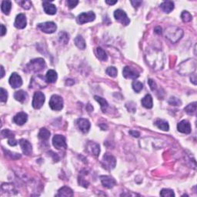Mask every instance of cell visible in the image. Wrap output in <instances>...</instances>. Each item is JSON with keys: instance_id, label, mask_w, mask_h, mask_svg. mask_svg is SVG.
Segmentation results:
<instances>
[{"instance_id": "cell-19", "label": "cell", "mask_w": 197, "mask_h": 197, "mask_svg": "<svg viewBox=\"0 0 197 197\" xmlns=\"http://www.w3.org/2000/svg\"><path fill=\"white\" fill-rule=\"evenodd\" d=\"M27 120H28V115L23 112L17 113L13 118V122L19 125H23L26 123Z\"/></svg>"}, {"instance_id": "cell-28", "label": "cell", "mask_w": 197, "mask_h": 197, "mask_svg": "<svg viewBox=\"0 0 197 197\" xmlns=\"http://www.w3.org/2000/svg\"><path fill=\"white\" fill-rule=\"evenodd\" d=\"M74 41H75V44H76V45L79 49H86V42H85L84 39H83L81 35H78V36H76Z\"/></svg>"}, {"instance_id": "cell-18", "label": "cell", "mask_w": 197, "mask_h": 197, "mask_svg": "<svg viewBox=\"0 0 197 197\" xmlns=\"http://www.w3.org/2000/svg\"><path fill=\"white\" fill-rule=\"evenodd\" d=\"M27 21H26V17H25V14L23 13H20L18 16H16V20H15L14 25L15 27L17 29H23L26 26Z\"/></svg>"}, {"instance_id": "cell-23", "label": "cell", "mask_w": 197, "mask_h": 197, "mask_svg": "<svg viewBox=\"0 0 197 197\" xmlns=\"http://www.w3.org/2000/svg\"><path fill=\"white\" fill-rule=\"evenodd\" d=\"M58 78L57 73L53 69H49L47 72L46 76H45V81L47 83H53L56 81Z\"/></svg>"}, {"instance_id": "cell-43", "label": "cell", "mask_w": 197, "mask_h": 197, "mask_svg": "<svg viewBox=\"0 0 197 197\" xmlns=\"http://www.w3.org/2000/svg\"><path fill=\"white\" fill-rule=\"evenodd\" d=\"M148 83H149V86H150V89L152 91H155L157 89V86H156V83L154 82V80L149 79L148 80Z\"/></svg>"}, {"instance_id": "cell-47", "label": "cell", "mask_w": 197, "mask_h": 197, "mask_svg": "<svg viewBox=\"0 0 197 197\" xmlns=\"http://www.w3.org/2000/svg\"><path fill=\"white\" fill-rule=\"evenodd\" d=\"M66 84L68 85V86H72V85L74 84V81L72 80V79H67V80H66Z\"/></svg>"}, {"instance_id": "cell-45", "label": "cell", "mask_w": 197, "mask_h": 197, "mask_svg": "<svg viewBox=\"0 0 197 197\" xmlns=\"http://www.w3.org/2000/svg\"><path fill=\"white\" fill-rule=\"evenodd\" d=\"M130 134H131V135L133 137H136V138H138V137L140 136V132H137V131H133V130H131V131H130Z\"/></svg>"}, {"instance_id": "cell-11", "label": "cell", "mask_w": 197, "mask_h": 197, "mask_svg": "<svg viewBox=\"0 0 197 197\" xmlns=\"http://www.w3.org/2000/svg\"><path fill=\"white\" fill-rule=\"evenodd\" d=\"M10 86L14 89H17V88L20 87L23 85V80H22L21 76L16 72H13V74L10 76L9 80H8Z\"/></svg>"}, {"instance_id": "cell-40", "label": "cell", "mask_w": 197, "mask_h": 197, "mask_svg": "<svg viewBox=\"0 0 197 197\" xmlns=\"http://www.w3.org/2000/svg\"><path fill=\"white\" fill-rule=\"evenodd\" d=\"M0 98H1L2 103H6V102L7 101L8 98L7 91H6V89H3V88H1V89H0Z\"/></svg>"}, {"instance_id": "cell-50", "label": "cell", "mask_w": 197, "mask_h": 197, "mask_svg": "<svg viewBox=\"0 0 197 197\" xmlns=\"http://www.w3.org/2000/svg\"><path fill=\"white\" fill-rule=\"evenodd\" d=\"M4 75H5L4 68H3V66H1V76H0V77H1V79H2V78H3V76H4Z\"/></svg>"}, {"instance_id": "cell-22", "label": "cell", "mask_w": 197, "mask_h": 197, "mask_svg": "<svg viewBox=\"0 0 197 197\" xmlns=\"http://www.w3.org/2000/svg\"><path fill=\"white\" fill-rule=\"evenodd\" d=\"M14 98H16V100H17V101L23 103H25L27 100V98H28V94H27L26 92L23 90H19L15 93Z\"/></svg>"}, {"instance_id": "cell-20", "label": "cell", "mask_w": 197, "mask_h": 197, "mask_svg": "<svg viewBox=\"0 0 197 197\" xmlns=\"http://www.w3.org/2000/svg\"><path fill=\"white\" fill-rule=\"evenodd\" d=\"M42 6H43L44 11L46 14L48 15H55L57 12V8L56 7V6H54L53 4L50 3L49 2H43L42 3Z\"/></svg>"}, {"instance_id": "cell-35", "label": "cell", "mask_w": 197, "mask_h": 197, "mask_svg": "<svg viewBox=\"0 0 197 197\" xmlns=\"http://www.w3.org/2000/svg\"><path fill=\"white\" fill-rule=\"evenodd\" d=\"M59 39L60 42H62V43L66 44L68 42H69V35L67 33H65V32H61L59 34Z\"/></svg>"}, {"instance_id": "cell-14", "label": "cell", "mask_w": 197, "mask_h": 197, "mask_svg": "<svg viewBox=\"0 0 197 197\" xmlns=\"http://www.w3.org/2000/svg\"><path fill=\"white\" fill-rule=\"evenodd\" d=\"M100 180H101L103 186L108 188V189H111L116 185V181L110 176H101Z\"/></svg>"}, {"instance_id": "cell-10", "label": "cell", "mask_w": 197, "mask_h": 197, "mask_svg": "<svg viewBox=\"0 0 197 197\" xmlns=\"http://www.w3.org/2000/svg\"><path fill=\"white\" fill-rule=\"evenodd\" d=\"M123 75L125 79H136L140 76V73L133 68L130 66H125L123 68Z\"/></svg>"}, {"instance_id": "cell-48", "label": "cell", "mask_w": 197, "mask_h": 197, "mask_svg": "<svg viewBox=\"0 0 197 197\" xmlns=\"http://www.w3.org/2000/svg\"><path fill=\"white\" fill-rule=\"evenodd\" d=\"M155 33H157V34H161L162 33V28L159 26L158 27H156L155 28Z\"/></svg>"}, {"instance_id": "cell-39", "label": "cell", "mask_w": 197, "mask_h": 197, "mask_svg": "<svg viewBox=\"0 0 197 197\" xmlns=\"http://www.w3.org/2000/svg\"><path fill=\"white\" fill-rule=\"evenodd\" d=\"M3 150H4V152H6V155L12 159H19V158L21 157V155H19V154H18V153L12 152H10V151L6 150V149H3Z\"/></svg>"}, {"instance_id": "cell-21", "label": "cell", "mask_w": 197, "mask_h": 197, "mask_svg": "<svg viewBox=\"0 0 197 197\" xmlns=\"http://www.w3.org/2000/svg\"><path fill=\"white\" fill-rule=\"evenodd\" d=\"M56 196H66V197H69V196H73V192L69 187L67 186H63L61 189H59L58 193L56 194Z\"/></svg>"}, {"instance_id": "cell-6", "label": "cell", "mask_w": 197, "mask_h": 197, "mask_svg": "<svg viewBox=\"0 0 197 197\" xmlns=\"http://www.w3.org/2000/svg\"><path fill=\"white\" fill-rule=\"evenodd\" d=\"M45 100V95L41 93V92H36L33 96V103H32L33 107L34 109H40L43 106Z\"/></svg>"}, {"instance_id": "cell-25", "label": "cell", "mask_w": 197, "mask_h": 197, "mask_svg": "<svg viewBox=\"0 0 197 197\" xmlns=\"http://www.w3.org/2000/svg\"><path fill=\"white\" fill-rule=\"evenodd\" d=\"M141 103H142V106L146 109L152 108V106H153L152 97L151 96V95H149V94L146 95L145 97L141 100Z\"/></svg>"}, {"instance_id": "cell-42", "label": "cell", "mask_w": 197, "mask_h": 197, "mask_svg": "<svg viewBox=\"0 0 197 197\" xmlns=\"http://www.w3.org/2000/svg\"><path fill=\"white\" fill-rule=\"evenodd\" d=\"M66 3H67L69 8H73L77 6L78 3H79V1H76V0H68V1L66 2Z\"/></svg>"}, {"instance_id": "cell-1", "label": "cell", "mask_w": 197, "mask_h": 197, "mask_svg": "<svg viewBox=\"0 0 197 197\" xmlns=\"http://www.w3.org/2000/svg\"><path fill=\"white\" fill-rule=\"evenodd\" d=\"M183 35V31L181 29L178 28V27L175 26H170L166 30L165 33V35L166 38H167L169 41L172 42H176L179 41L182 38Z\"/></svg>"}, {"instance_id": "cell-37", "label": "cell", "mask_w": 197, "mask_h": 197, "mask_svg": "<svg viewBox=\"0 0 197 197\" xmlns=\"http://www.w3.org/2000/svg\"><path fill=\"white\" fill-rule=\"evenodd\" d=\"M160 196H163V197H166V196L173 197V196H175V193L172 189H162L160 192Z\"/></svg>"}, {"instance_id": "cell-38", "label": "cell", "mask_w": 197, "mask_h": 197, "mask_svg": "<svg viewBox=\"0 0 197 197\" xmlns=\"http://www.w3.org/2000/svg\"><path fill=\"white\" fill-rule=\"evenodd\" d=\"M17 3L19 4L25 9H29L32 6V3L28 0H25V1H17Z\"/></svg>"}, {"instance_id": "cell-24", "label": "cell", "mask_w": 197, "mask_h": 197, "mask_svg": "<svg viewBox=\"0 0 197 197\" xmlns=\"http://www.w3.org/2000/svg\"><path fill=\"white\" fill-rule=\"evenodd\" d=\"M160 8L166 13H169L174 9V3L172 1H166L163 2L160 5Z\"/></svg>"}, {"instance_id": "cell-33", "label": "cell", "mask_w": 197, "mask_h": 197, "mask_svg": "<svg viewBox=\"0 0 197 197\" xmlns=\"http://www.w3.org/2000/svg\"><path fill=\"white\" fill-rule=\"evenodd\" d=\"M192 15L188 11H183L181 14V19L184 23H189L192 20Z\"/></svg>"}, {"instance_id": "cell-49", "label": "cell", "mask_w": 197, "mask_h": 197, "mask_svg": "<svg viewBox=\"0 0 197 197\" xmlns=\"http://www.w3.org/2000/svg\"><path fill=\"white\" fill-rule=\"evenodd\" d=\"M196 74H193V79H192V78H190V79H191V81L192 82H193V83L194 85H196Z\"/></svg>"}, {"instance_id": "cell-46", "label": "cell", "mask_w": 197, "mask_h": 197, "mask_svg": "<svg viewBox=\"0 0 197 197\" xmlns=\"http://www.w3.org/2000/svg\"><path fill=\"white\" fill-rule=\"evenodd\" d=\"M1 29H2V30H1V35H2V36H3V35H4L6 33V27H5L4 25L2 24L1 25Z\"/></svg>"}, {"instance_id": "cell-9", "label": "cell", "mask_w": 197, "mask_h": 197, "mask_svg": "<svg viewBox=\"0 0 197 197\" xmlns=\"http://www.w3.org/2000/svg\"><path fill=\"white\" fill-rule=\"evenodd\" d=\"M114 17L117 21L121 23L122 24L124 25H127L130 24V20L127 16L126 13L122 9H117L115 10L114 13Z\"/></svg>"}, {"instance_id": "cell-5", "label": "cell", "mask_w": 197, "mask_h": 197, "mask_svg": "<svg viewBox=\"0 0 197 197\" xmlns=\"http://www.w3.org/2000/svg\"><path fill=\"white\" fill-rule=\"evenodd\" d=\"M95 19H96V15L93 12H88V13H83L81 14H79L77 16V23L79 24L83 25L84 23H89V22L94 21Z\"/></svg>"}, {"instance_id": "cell-3", "label": "cell", "mask_w": 197, "mask_h": 197, "mask_svg": "<svg viewBox=\"0 0 197 197\" xmlns=\"http://www.w3.org/2000/svg\"><path fill=\"white\" fill-rule=\"evenodd\" d=\"M49 106L52 110L60 111L63 108V99L58 95H53L49 100Z\"/></svg>"}, {"instance_id": "cell-17", "label": "cell", "mask_w": 197, "mask_h": 197, "mask_svg": "<svg viewBox=\"0 0 197 197\" xmlns=\"http://www.w3.org/2000/svg\"><path fill=\"white\" fill-rule=\"evenodd\" d=\"M178 131L185 134H189L191 132V125L187 120H182L177 125Z\"/></svg>"}, {"instance_id": "cell-29", "label": "cell", "mask_w": 197, "mask_h": 197, "mask_svg": "<svg viewBox=\"0 0 197 197\" xmlns=\"http://www.w3.org/2000/svg\"><path fill=\"white\" fill-rule=\"evenodd\" d=\"M94 98H95V99H96V101H97L98 103L100 104V106H101V109H102V110H103V112H104L105 113L106 109L108 108V106H109V104H108V103H107L106 100L105 99V98L100 97V96H95Z\"/></svg>"}, {"instance_id": "cell-26", "label": "cell", "mask_w": 197, "mask_h": 197, "mask_svg": "<svg viewBox=\"0 0 197 197\" xmlns=\"http://www.w3.org/2000/svg\"><path fill=\"white\" fill-rule=\"evenodd\" d=\"M155 125L159 130H163V131H168L169 130V124L163 120H157L155 122Z\"/></svg>"}, {"instance_id": "cell-2", "label": "cell", "mask_w": 197, "mask_h": 197, "mask_svg": "<svg viewBox=\"0 0 197 197\" xmlns=\"http://www.w3.org/2000/svg\"><path fill=\"white\" fill-rule=\"evenodd\" d=\"M45 68V60L41 58L33 59L30 61L29 63L26 66L27 72H39L40 71H42Z\"/></svg>"}, {"instance_id": "cell-32", "label": "cell", "mask_w": 197, "mask_h": 197, "mask_svg": "<svg viewBox=\"0 0 197 197\" xmlns=\"http://www.w3.org/2000/svg\"><path fill=\"white\" fill-rule=\"evenodd\" d=\"M96 55L98 59L102 61H106L108 59V56H107L106 52L101 47L96 48Z\"/></svg>"}, {"instance_id": "cell-12", "label": "cell", "mask_w": 197, "mask_h": 197, "mask_svg": "<svg viewBox=\"0 0 197 197\" xmlns=\"http://www.w3.org/2000/svg\"><path fill=\"white\" fill-rule=\"evenodd\" d=\"M76 124H77V126L79 130L82 131L83 133H86L89 131V129H90V123L88 120L86 119H78L77 121H76Z\"/></svg>"}, {"instance_id": "cell-34", "label": "cell", "mask_w": 197, "mask_h": 197, "mask_svg": "<svg viewBox=\"0 0 197 197\" xmlns=\"http://www.w3.org/2000/svg\"><path fill=\"white\" fill-rule=\"evenodd\" d=\"M106 72L108 76L114 78L117 76V72H118V71H117L116 68L114 67V66H110V67L107 68Z\"/></svg>"}, {"instance_id": "cell-15", "label": "cell", "mask_w": 197, "mask_h": 197, "mask_svg": "<svg viewBox=\"0 0 197 197\" xmlns=\"http://www.w3.org/2000/svg\"><path fill=\"white\" fill-rule=\"evenodd\" d=\"M1 133L3 137L8 138V143L9 146H16L17 144H18V142L15 140V134L12 131H10L9 130H7V129H6V130H3Z\"/></svg>"}, {"instance_id": "cell-13", "label": "cell", "mask_w": 197, "mask_h": 197, "mask_svg": "<svg viewBox=\"0 0 197 197\" xmlns=\"http://www.w3.org/2000/svg\"><path fill=\"white\" fill-rule=\"evenodd\" d=\"M86 150L94 157H98L100 152L99 145L96 143V142H89L87 144V146H86Z\"/></svg>"}, {"instance_id": "cell-51", "label": "cell", "mask_w": 197, "mask_h": 197, "mask_svg": "<svg viewBox=\"0 0 197 197\" xmlns=\"http://www.w3.org/2000/svg\"><path fill=\"white\" fill-rule=\"evenodd\" d=\"M106 3H107V4H109V5H114V4H115V3H117V1H108V0H106Z\"/></svg>"}, {"instance_id": "cell-36", "label": "cell", "mask_w": 197, "mask_h": 197, "mask_svg": "<svg viewBox=\"0 0 197 197\" xmlns=\"http://www.w3.org/2000/svg\"><path fill=\"white\" fill-rule=\"evenodd\" d=\"M142 88H143V85L142 83L136 80L132 83V89H134V91H136V93H140L142 89Z\"/></svg>"}, {"instance_id": "cell-44", "label": "cell", "mask_w": 197, "mask_h": 197, "mask_svg": "<svg viewBox=\"0 0 197 197\" xmlns=\"http://www.w3.org/2000/svg\"><path fill=\"white\" fill-rule=\"evenodd\" d=\"M131 3L134 7L138 8L142 4V1H131Z\"/></svg>"}, {"instance_id": "cell-30", "label": "cell", "mask_w": 197, "mask_h": 197, "mask_svg": "<svg viewBox=\"0 0 197 197\" xmlns=\"http://www.w3.org/2000/svg\"><path fill=\"white\" fill-rule=\"evenodd\" d=\"M39 138L42 140H48L50 137V132L47 129L42 128L39 132Z\"/></svg>"}, {"instance_id": "cell-16", "label": "cell", "mask_w": 197, "mask_h": 197, "mask_svg": "<svg viewBox=\"0 0 197 197\" xmlns=\"http://www.w3.org/2000/svg\"><path fill=\"white\" fill-rule=\"evenodd\" d=\"M19 145L22 148L23 153L26 156H30L33 152V147H32L31 143L28 140L22 139L19 140Z\"/></svg>"}, {"instance_id": "cell-8", "label": "cell", "mask_w": 197, "mask_h": 197, "mask_svg": "<svg viewBox=\"0 0 197 197\" xmlns=\"http://www.w3.org/2000/svg\"><path fill=\"white\" fill-rule=\"evenodd\" d=\"M52 145L57 149H61L62 148L66 149L67 148V144H66L65 136L61 135L54 136L53 139H52Z\"/></svg>"}, {"instance_id": "cell-4", "label": "cell", "mask_w": 197, "mask_h": 197, "mask_svg": "<svg viewBox=\"0 0 197 197\" xmlns=\"http://www.w3.org/2000/svg\"><path fill=\"white\" fill-rule=\"evenodd\" d=\"M102 165L103 167L108 170H111V169H114L116 165V160L115 158L113 156L110 155L109 153H106L103 156V162H102Z\"/></svg>"}, {"instance_id": "cell-41", "label": "cell", "mask_w": 197, "mask_h": 197, "mask_svg": "<svg viewBox=\"0 0 197 197\" xmlns=\"http://www.w3.org/2000/svg\"><path fill=\"white\" fill-rule=\"evenodd\" d=\"M168 103H169V104L172 105V106H181L182 104L180 99H179V98L176 97H174V96L169 98Z\"/></svg>"}, {"instance_id": "cell-27", "label": "cell", "mask_w": 197, "mask_h": 197, "mask_svg": "<svg viewBox=\"0 0 197 197\" xmlns=\"http://www.w3.org/2000/svg\"><path fill=\"white\" fill-rule=\"evenodd\" d=\"M12 8V3L10 1H3L1 5V9L3 13L6 15L9 14V12Z\"/></svg>"}, {"instance_id": "cell-31", "label": "cell", "mask_w": 197, "mask_h": 197, "mask_svg": "<svg viewBox=\"0 0 197 197\" xmlns=\"http://www.w3.org/2000/svg\"><path fill=\"white\" fill-rule=\"evenodd\" d=\"M196 108H197V103L196 102L194 103H192L188 105L187 106L185 107L184 110L186 113L189 115H193L196 111Z\"/></svg>"}, {"instance_id": "cell-7", "label": "cell", "mask_w": 197, "mask_h": 197, "mask_svg": "<svg viewBox=\"0 0 197 197\" xmlns=\"http://www.w3.org/2000/svg\"><path fill=\"white\" fill-rule=\"evenodd\" d=\"M37 27L40 29V30H42L43 33L51 34L55 33L56 30L57 26L53 22H46V23H40V24L37 25Z\"/></svg>"}]
</instances>
